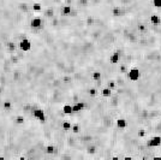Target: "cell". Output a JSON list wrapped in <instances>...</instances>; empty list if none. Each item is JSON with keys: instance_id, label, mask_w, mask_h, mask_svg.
I'll return each mask as SVG.
<instances>
[{"instance_id": "6da1fadb", "label": "cell", "mask_w": 161, "mask_h": 160, "mask_svg": "<svg viewBox=\"0 0 161 160\" xmlns=\"http://www.w3.org/2000/svg\"><path fill=\"white\" fill-rule=\"evenodd\" d=\"M33 117H34L36 120H39L41 124H45V123L47 122L46 112H45V110L41 108V107H37V108H35V110L33 111Z\"/></svg>"}, {"instance_id": "7a4b0ae2", "label": "cell", "mask_w": 161, "mask_h": 160, "mask_svg": "<svg viewBox=\"0 0 161 160\" xmlns=\"http://www.w3.org/2000/svg\"><path fill=\"white\" fill-rule=\"evenodd\" d=\"M126 76H127V78L130 80L131 82H137L141 78L142 74H141L138 68H131L130 70H129V72L126 74Z\"/></svg>"}, {"instance_id": "3957f363", "label": "cell", "mask_w": 161, "mask_h": 160, "mask_svg": "<svg viewBox=\"0 0 161 160\" xmlns=\"http://www.w3.org/2000/svg\"><path fill=\"white\" fill-rule=\"evenodd\" d=\"M148 148H159L161 146V136L160 135H154L146 142Z\"/></svg>"}, {"instance_id": "277c9868", "label": "cell", "mask_w": 161, "mask_h": 160, "mask_svg": "<svg viewBox=\"0 0 161 160\" xmlns=\"http://www.w3.org/2000/svg\"><path fill=\"white\" fill-rule=\"evenodd\" d=\"M18 48L22 49L23 52H29L33 48V44H31V41L28 38H24L18 42Z\"/></svg>"}, {"instance_id": "5b68a950", "label": "cell", "mask_w": 161, "mask_h": 160, "mask_svg": "<svg viewBox=\"0 0 161 160\" xmlns=\"http://www.w3.org/2000/svg\"><path fill=\"white\" fill-rule=\"evenodd\" d=\"M43 25H45V23H43V19H42V15L41 16H35L30 21V27H33L35 29H40Z\"/></svg>"}, {"instance_id": "8992f818", "label": "cell", "mask_w": 161, "mask_h": 160, "mask_svg": "<svg viewBox=\"0 0 161 160\" xmlns=\"http://www.w3.org/2000/svg\"><path fill=\"white\" fill-rule=\"evenodd\" d=\"M115 125H117L118 129H120V130H125V129H126V126H127V122H126V119H125V118L119 117V118H117V120H115Z\"/></svg>"}, {"instance_id": "52a82bcc", "label": "cell", "mask_w": 161, "mask_h": 160, "mask_svg": "<svg viewBox=\"0 0 161 160\" xmlns=\"http://www.w3.org/2000/svg\"><path fill=\"white\" fill-rule=\"evenodd\" d=\"M6 49H7L9 53H15L18 49V44H16L15 41L10 40V41L6 42Z\"/></svg>"}, {"instance_id": "ba28073f", "label": "cell", "mask_w": 161, "mask_h": 160, "mask_svg": "<svg viewBox=\"0 0 161 160\" xmlns=\"http://www.w3.org/2000/svg\"><path fill=\"white\" fill-rule=\"evenodd\" d=\"M119 61H120V54H119V52H117V51H113L112 53H111V55H110V63L111 64H119Z\"/></svg>"}, {"instance_id": "9c48e42d", "label": "cell", "mask_w": 161, "mask_h": 160, "mask_svg": "<svg viewBox=\"0 0 161 160\" xmlns=\"http://www.w3.org/2000/svg\"><path fill=\"white\" fill-rule=\"evenodd\" d=\"M85 108V102L83 101H78V102H75L72 105V110H74V113H78L81 111H83Z\"/></svg>"}, {"instance_id": "30bf717a", "label": "cell", "mask_w": 161, "mask_h": 160, "mask_svg": "<svg viewBox=\"0 0 161 160\" xmlns=\"http://www.w3.org/2000/svg\"><path fill=\"white\" fill-rule=\"evenodd\" d=\"M121 13H123V10H121V7L118 6V5H114V6L111 9V15H112L113 17H120Z\"/></svg>"}, {"instance_id": "8fae6325", "label": "cell", "mask_w": 161, "mask_h": 160, "mask_svg": "<svg viewBox=\"0 0 161 160\" xmlns=\"http://www.w3.org/2000/svg\"><path fill=\"white\" fill-rule=\"evenodd\" d=\"M55 15V10L51 6V7H47L43 10V13H42V17H46V18H52L53 16Z\"/></svg>"}, {"instance_id": "7c38bea8", "label": "cell", "mask_w": 161, "mask_h": 160, "mask_svg": "<svg viewBox=\"0 0 161 160\" xmlns=\"http://www.w3.org/2000/svg\"><path fill=\"white\" fill-rule=\"evenodd\" d=\"M149 21H150V23H151V24L157 25V24H160V23H161V16H160V15H157V13H151V15H150Z\"/></svg>"}, {"instance_id": "4fadbf2b", "label": "cell", "mask_w": 161, "mask_h": 160, "mask_svg": "<svg viewBox=\"0 0 161 160\" xmlns=\"http://www.w3.org/2000/svg\"><path fill=\"white\" fill-rule=\"evenodd\" d=\"M61 126H62V130L64 131H70L71 130V126H72V122L70 119H65V120L61 123Z\"/></svg>"}, {"instance_id": "5bb4252c", "label": "cell", "mask_w": 161, "mask_h": 160, "mask_svg": "<svg viewBox=\"0 0 161 160\" xmlns=\"http://www.w3.org/2000/svg\"><path fill=\"white\" fill-rule=\"evenodd\" d=\"M112 93H113V90H112V89H110L108 87H104V88L100 90V94L102 95L104 98H110L111 95H112Z\"/></svg>"}, {"instance_id": "9a60e30c", "label": "cell", "mask_w": 161, "mask_h": 160, "mask_svg": "<svg viewBox=\"0 0 161 160\" xmlns=\"http://www.w3.org/2000/svg\"><path fill=\"white\" fill-rule=\"evenodd\" d=\"M101 77H102L101 71H99V70H94V71H93V74H91V80H93V81L98 82V81L101 80Z\"/></svg>"}, {"instance_id": "2e32d148", "label": "cell", "mask_w": 161, "mask_h": 160, "mask_svg": "<svg viewBox=\"0 0 161 160\" xmlns=\"http://www.w3.org/2000/svg\"><path fill=\"white\" fill-rule=\"evenodd\" d=\"M71 12H72V7L70 5H64L61 7V15L62 16H69V15H71Z\"/></svg>"}, {"instance_id": "e0dca14e", "label": "cell", "mask_w": 161, "mask_h": 160, "mask_svg": "<svg viewBox=\"0 0 161 160\" xmlns=\"http://www.w3.org/2000/svg\"><path fill=\"white\" fill-rule=\"evenodd\" d=\"M62 112L65 113V114H71V113H74V110H72V105L71 104H65L62 106Z\"/></svg>"}, {"instance_id": "ac0fdd59", "label": "cell", "mask_w": 161, "mask_h": 160, "mask_svg": "<svg viewBox=\"0 0 161 160\" xmlns=\"http://www.w3.org/2000/svg\"><path fill=\"white\" fill-rule=\"evenodd\" d=\"M105 87H108L110 89L115 90V89H117V82H115L114 80H108V81L105 83Z\"/></svg>"}, {"instance_id": "d6986e66", "label": "cell", "mask_w": 161, "mask_h": 160, "mask_svg": "<svg viewBox=\"0 0 161 160\" xmlns=\"http://www.w3.org/2000/svg\"><path fill=\"white\" fill-rule=\"evenodd\" d=\"M25 117L23 116V114H18V116H16L15 117V122H16V124H18V125H23L24 123H25Z\"/></svg>"}, {"instance_id": "ffe728a7", "label": "cell", "mask_w": 161, "mask_h": 160, "mask_svg": "<svg viewBox=\"0 0 161 160\" xmlns=\"http://www.w3.org/2000/svg\"><path fill=\"white\" fill-rule=\"evenodd\" d=\"M118 71L121 74V75H126L127 72H129V69H127V66L126 65H124V64H118Z\"/></svg>"}, {"instance_id": "44dd1931", "label": "cell", "mask_w": 161, "mask_h": 160, "mask_svg": "<svg viewBox=\"0 0 161 160\" xmlns=\"http://www.w3.org/2000/svg\"><path fill=\"white\" fill-rule=\"evenodd\" d=\"M45 150H46V153H47V154L52 155V154L54 153V150H55V146H54L53 143H48V145L45 147Z\"/></svg>"}, {"instance_id": "7402d4cb", "label": "cell", "mask_w": 161, "mask_h": 160, "mask_svg": "<svg viewBox=\"0 0 161 160\" xmlns=\"http://www.w3.org/2000/svg\"><path fill=\"white\" fill-rule=\"evenodd\" d=\"M71 131H72L74 134H78V133L81 131V124H79V123H72Z\"/></svg>"}, {"instance_id": "603a6c76", "label": "cell", "mask_w": 161, "mask_h": 160, "mask_svg": "<svg viewBox=\"0 0 161 160\" xmlns=\"http://www.w3.org/2000/svg\"><path fill=\"white\" fill-rule=\"evenodd\" d=\"M33 11L35 12H40V11H43V7H42V4L39 3V1H35L33 4Z\"/></svg>"}, {"instance_id": "cb8c5ba5", "label": "cell", "mask_w": 161, "mask_h": 160, "mask_svg": "<svg viewBox=\"0 0 161 160\" xmlns=\"http://www.w3.org/2000/svg\"><path fill=\"white\" fill-rule=\"evenodd\" d=\"M54 1H59V0H54Z\"/></svg>"}]
</instances>
